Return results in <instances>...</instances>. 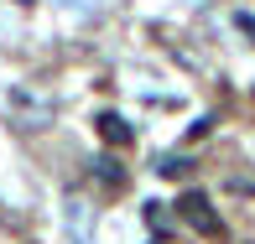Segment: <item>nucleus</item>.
<instances>
[{"label": "nucleus", "mask_w": 255, "mask_h": 244, "mask_svg": "<svg viewBox=\"0 0 255 244\" xmlns=\"http://www.w3.org/2000/svg\"><path fill=\"white\" fill-rule=\"evenodd\" d=\"M203 208H208V203H203L198 192H193V197H182V218H188V224H198L203 234H219V224H214V218L203 213Z\"/></svg>", "instance_id": "nucleus-1"}, {"label": "nucleus", "mask_w": 255, "mask_h": 244, "mask_svg": "<svg viewBox=\"0 0 255 244\" xmlns=\"http://www.w3.org/2000/svg\"><path fill=\"white\" fill-rule=\"evenodd\" d=\"M99 130H104V141H130V130H125L115 114H99Z\"/></svg>", "instance_id": "nucleus-2"}]
</instances>
